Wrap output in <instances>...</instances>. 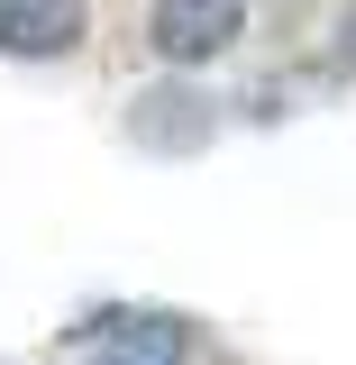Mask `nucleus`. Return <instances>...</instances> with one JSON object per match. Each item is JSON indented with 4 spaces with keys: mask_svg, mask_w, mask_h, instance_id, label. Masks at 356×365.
Masks as SVG:
<instances>
[{
    "mask_svg": "<svg viewBox=\"0 0 356 365\" xmlns=\"http://www.w3.org/2000/svg\"><path fill=\"white\" fill-rule=\"evenodd\" d=\"M238 28H247V0H156L146 46L165 64H210V55L238 46Z\"/></svg>",
    "mask_w": 356,
    "mask_h": 365,
    "instance_id": "f257e3e1",
    "label": "nucleus"
},
{
    "mask_svg": "<svg viewBox=\"0 0 356 365\" xmlns=\"http://www.w3.org/2000/svg\"><path fill=\"white\" fill-rule=\"evenodd\" d=\"M73 338H91L101 365H192V338H183V319H165V311H101V319H83Z\"/></svg>",
    "mask_w": 356,
    "mask_h": 365,
    "instance_id": "f03ea898",
    "label": "nucleus"
},
{
    "mask_svg": "<svg viewBox=\"0 0 356 365\" xmlns=\"http://www.w3.org/2000/svg\"><path fill=\"white\" fill-rule=\"evenodd\" d=\"M91 37V19H83V0H9L0 9V55H73V46Z\"/></svg>",
    "mask_w": 356,
    "mask_h": 365,
    "instance_id": "7ed1b4c3",
    "label": "nucleus"
},
{
    "mask_svg": "<svg viewBox=\"0 0 356 365\" xmlns=\"http://www.w3.org/2000/svg\"><path fill=\"white\" fill-rule=\"evenodd\" d=\"M128 137L156 146V155H192V146L210 137V101L183 91V83H165V91H146V101L128 110Z\"/></svg>",
    "mask_w": 356,
    "mask_h": 365,
    "instance_id": "20e7f679",
    "label": "nucleus"
},
{
    "mask_svg": "<svg viewBox=\"0 0 356 365\" xmlns=\"http://www.w3.org/2000/svg\"><path fill=\"white\" fill-rule=\"evenodd\" d=\"M329 64H338V73H356V0L338 9V28H329Z\"/></svg>",
    "mask_w": 356,
    "mask_h": 365,
    "instance_id": "39448f33",
    "label": "nucleus"
},
{
    "mask_svg": "<svg viewBox=\"0 0 356 365\" xmlns=\"http://www.w3.org/2000/svg\"><path fill=\"white\" fill-rule=\"evenodd\" d=\"M0 9H9V0H0Z\"/></svg>",
    "mask_w": 356,
    "mask_h": 365,
    "instance_id": "423d86ee",
    "label": "nucleus"
}]
</instances>
